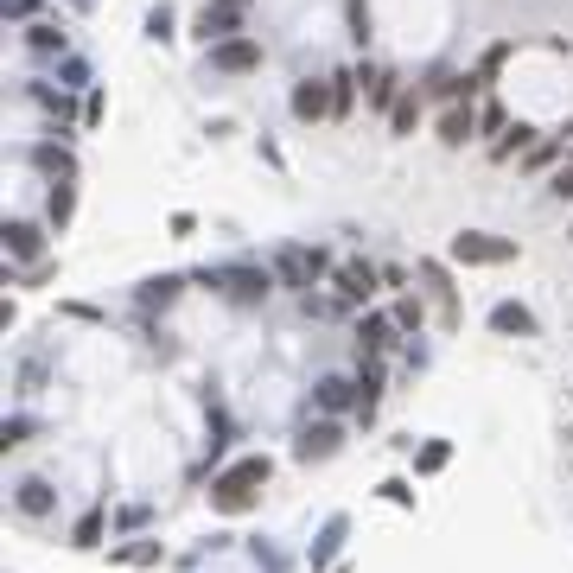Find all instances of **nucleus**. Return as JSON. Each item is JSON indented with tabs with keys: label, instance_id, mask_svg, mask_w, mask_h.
Segmentation results:
<instances>
[{
	"label": "nucleus",
	"instance_id": "obj_1",
	"mask_svg": "<svg viewBox=\"0 0 573 573\" xmlns=\"http://www.w3.org/2000/svg\"><path fill=\"white\" fill-rule=\"evenodd\" d=\"M268 472L274 465L268 459H242V465H230L217 484H211V510H223V516H242V510H255L262 503V484H268Z\"/></svg>",
	"mask_w": 573,
	"mask_h": 573
},
{
	"label": "nucleus",
	"instance_id": "obj_2",
	"mask_svg": "<svg viewBox=\"0 0 573 573\" xmlns=\"http://www.w3.org/2000/svg\"><path fill=\"white\" fill-rule=\"evenodd\" d=\"M453 255L459 268H503V262H516V236H491V230H459L453 236Z\"/></svg>",
	"mask_w": 573,
	"mask_h": 573
},
{
	"label": "nucleus",
	"instance_id": "obj_3",
	"mask_svg": "<svg viewBox=\"0 0 573 573\" xmlns=\"http://www.w3.org/2000/svg\"><path fill=\"white\" fill-rule=\"evenodd\" d=\"M262 39H249V32H236V39H223V45H204V64H211L217 77H249V71H262Z\"/></svg>",
	"mask_w": 573,
	"mask_h": 573
},
{
	"label": "nucleus",
	"instance_id": "obj_4",
	"mask_svg": "<svg viewBox=\"0 0 573 573\" xmlns=\"http://www.w3.org/2000/svg\"><path fill=\"white\" fill-rule=\"evenodd\" d=\"M242 26H249V0H204V7H198V20H191V32H198L204 45L236 39Z\"/></svg>",
	"mask_w": 573,
	"mask_h": 573
},
{
	"label": "nucleus",
	"instance_id": "obj_5",
	"mask_svg": "<svg viewBox=\"0 0 573 573\" xmlns=\"http://www.w3.org/2000/svg\"><path fill=\"white\" fill-rule=\"evenodd\" d=\"M204 287H223V293H230V300L255 306V300H268L274 274H268V268H217V274H204Z\"/></svg>",
	"mask_w": 573,
	"mask_h": 573
},
{
	"label": "nucleus",
	"instance_id": "obj_6",
	"mask_svg": "<svg viewBox=\"0 0 573 573\" xmlns=\"http://www.w3.org/2000/svg\"><path fill=\"white\" fill-rule=\"evenodd\" d=\"M325 262H332L325 249H300V242H293V249L274 255V274H281V287H300V293H306V287L325 274Z\"/></svg>",
	"mask_w": 573,
	"mask_h": 573
},
{
	"label": "nucleus",
	"instance_id": "obj_7",
	"mask_svg": "<svg viewBox=\"0 0 573 573\" xmlns=\"http://www.w3.org/2000/svg\"><path fill=\"white\" fill-rule=\"evenodd\" d=\"M433 134H440V147H446V153L472 147V141H478V102H446L440 121H433Z\"/></svg>",
	"mask_w": 573,
	"mask_h": 573
},
{
	"label": "nucleus",
	"instance_id": "obj_8",
	"mask_svg": "<svg viewBox=\"0 0 573 573\" xmlns=\"http://www.w3.org/2000/svg\"><path fill=\"white\" fill-rule=\"evenodd\" d=\"M293 115L300 121H332V77H300L293 83Z\"/></svg>",
	"mask_w": 573,
	"mask_h": 573
},
{
	"label": "nucleus",
	"instance_id": "obj_9",
	"mask_svg": "<svg viewBox=\"0 0 573 573\" xmlns=\"http://www.w3.org/2000/svg\"><path fill=\"white\" fill-rule=\"evenodd\" d=\"M357 77H363L370 109H376V115H395V102H402V77H395V71H376V64H357Z\"/></svg>",
	"mask_w": 573,
	"mask_h": 573
},
{
	"label": "nucleus",
	"instance_id": "obj_10",
	"mask_svg": "<svg viewBox=\"0 0 573 573\" xmlns=\"http://www.w3.org/2000/svg\"><path fill=\"white\" fill-rule=\"evenodd\" d=\"M0 236H7V255H13V262H45V230H39V223L13 217Z\"/></svg>",
	"mask_w": 573,
	"mask_h": 573
},
{
	"label": "nucleus",
	"instance_id": "obj_11",
	"mask_svg": "<svg viewBox=\"0 0 573 573\" xmlns=\"http://www.w3.org/2000/svg\"><path fill=\"white\" fill-rule=\"evenodd\" d=\"M376 287H382V268H370V262H344V268H338V293H344V306H363Z\"/></svg>",
	"mask_w": 573,
	"mask_h": 573
},
{
	"label": "nucleus",
	"instance_id": "obj_12",
	"mask_svg": "<svg viewBox=\"0 0 573 573\" xmlns=\"http://www.w3.org/2000/svg\"><path fill=\"white\" fill-rule=\"evenodd\" d=\"M535 141H542V134H535V128H529V121H510V128H503V134H497V141H491V147H484V153H491V160H497V166H510V160H523V153H529Z\"/></svg>",
	"mask_w": 573,
	"mask_h": 573
},
{
	"label": "nucleus",
	"instance_id": "obj_13",
	"mask_svg": "<svg viewBox=\"0 0 573 573\" xmlns=\"http://www.w3.org/2000/svg\"><path fill=\"white\" fill-rule=\"evenodd\" d=\"M491 332L497 338H535V312L523 300H503V306H491Z\"/></svg>",
	"mask_w": 573,
	"mask_h": 573
},
{
	"label": "nucleus",
	"instance_id": "obj_14",
	"mask_svg": "<svg viewBox=\"0 0 573 573\" xmlns=\"http://www.w3.org/2000/svg\"><path fill=\"white\" fill-rule=\"evenodd\" d=\"M395 332H402V325H395V312H370V319L357 325V344L376 357V351H389V344H395Z\"/></svg>",
	"mask_w": 573,
	"mask_h": 573
},
{
	"label": "nucleus",
	"instance_id": "obj_15",
	"mask_svg": "<svg viewBox=\"0 0 573 573\" xmlns=\"http://www.w3.org/2000/svg\"><path fill=\"white\" fill-rule=\"evenodd\" d=\"M293 453H300L306 465H312V459H332V453H338V427H332V421L306 427V433H300V446H293Z\"/></svg>",
	"mask_w": 573,
	"mask_h": 573
},
{
	"label": "nucleus",
	"instance_id": "obj_16",
	"mask_svg": "<svg viewBox=\"0 0 573 573\" xmlns=\"http://www.w3.org/2000/svg\"><path fill=\"white\" fill-rule=\"evenodd\" d=\"M357 90H363L357 64H351V71H332V121H351V109H357Z\"/></svg>",
	"mask_w": 573,
	"mask_h": 573
},
{
	"label": "nucleus",
	"instance_id": "obj_17",
	"mask_svg": "<svg viewBox=\"0 0 573 573\" xmlns=\"http://www.w3.org/2000/svg\"><path fill=\"white\" fill-rule=\"evenodd\" d=\"M414 128H421V90H402V102H395V115H389V134L408 141Z\"/></svg>",
	"mask_w": 573,
	"mask_h": 573
},
{
	"label": "nucleus",
	"instance_id": "obj_18",
	"mask_svg": "<svg viewBox=\"0 0 573 573\" xmlns=\"http://www.w3.org/2000/svg\"><path fill=\"white\" fill-rule=\"evenodd\" d=\"M414 274H421V281H427V293H433V300H440L446 325H453V319H459V306H453V287H446V268H440V262H421Z\"/></svg>",
	"mask_w": 573,
	"mask_h": 573
},
{
	"label": "nucleus",
	"instance_id": "obj_19",
	"mask_svg": "<svg viewBox=\"0 0 573 573\" xmlns=\"http://www.w3.org/2000/svg\"><path fill=\"white\" fill-rule=\"evenodd\" d=\"M561 153H567V141H561V134H542V141H535V147H529L516 166H523V172H548L554 160H561Z\"/></svg>",
	"mask_w": 573,
	"mask_h": 573
},
{
	"label": "nucleus",
	"instance_id": "obj_20",
	"mask_svg": "<svg viewBox=\"0 0 573 573\" xmlns=\"http://www.w3.org/2000/svg\"><path fill=\"white\" fill-rule=\"evenodd\" d=\"M32 166L58 172V179H77V160H71V147H51V141H39V147H32Z\"/></svg>",
	"mask_w": 573,
	"mask_h": 573
},
{
	"label": "nucleus",
	"instance_id": "obj_21",
	"mask_svg": "<svg viewBox=\"0 0 573 573\" xmlns=\"http://www.w3.org/2000/svg\"><path fill=\"white\" fill-rule=\"evenodd\" d=\"M71 211H77V185H71V179H58V185H51V204H45L51 230H64V223H71Z\"/></svg>",
	"mask_w": 573,
	"mask_h": 573
},
{
	"label": "nucleus",
	"instance_id": "obj_22",
	"mask_svg": "<svg viewBox=\"0 0 573 573\" xmlns=\"http://www.w3.org/2000/svg\"><path fill=\"white\" fill-rule=\"evenodd\" d=\"M20 516H51V484L45 478H26L20 484Z\"/></svg>",
	"mask_w": 573,
	"mask_h": 573
},
{
	"label": "nucleus",
	"instance_id": "obj_23",
	"mask_svg": "<svg viewBox=\"0 0 573 573\" xmlns=\"http://www.w3.org/2000/svg\"><path fill=\"white\" fill-rule=\"evenodd\" d=\"M351 402H357V382H344V376H325L319 382V408L338 414V408H351Z\"/></svg>",
	"mask_w": 573,
	"mask_h": 573
},
{
	"label": "nucleus",
	"instance_id": "obj_24",
	"mask_svg": "<svg viewBox=\"0 0 573 573\" xmlns=\"http://www.w3.org/2000/svg\"><path fill=\"white\" fill-rule=\"evenodd\" d=\"M179 287H185L179 274H160V281H147V287H141V300H147V306H172V300H179Z\"/></svg>",
	"mask_w": 573,
	"mask_h": 573
},
{
	"label": "nucleus",
	"instance_id": "obj_25",
	"mask_svg": "<svg viewBox=\"0 0 573 573\" xmlns=\"http://www.w3.org/2000/svg\"><path fill=\"white\" fill-rule=\"evenodd\" d=\"M26 45H32V51H58V58H64V32H58V26H45V20H32V26H26Z\"/></svg>",
	"mask_w": 573,
	"mask_h": 573
},
{
	"label": "nucleus",
	"instance_id": "obj_26",
	"mask_svg": "<svg viewBox=\"0 0 573 573\" xmlns=\"http://www.w3.org/2000/svg\"><path fill=\"white\" fill-rule=\"evenodd\" d=\"M421 319H427L421 293H402V300H395V325H402V332H421Z\"/></svg>",
	"mask_w": 573,
	"mask_h": 573
},
{
	"label": "nucleus",
	"instance_id": "obj_27",
	"mask_svg": "<svg viewBox=\"0 0 573 573\" xmlns=\"http://www.w3.org/2000/svg\"><path fill=\"white\" fill-rule=\"evenodd\" d=\"M510 51H516L510 39H503V45H491V51H484V64H478V71H472V77H478V90H491V77L503 71V58H510Z\"/></svg>",
	"mask_w": 573,
	"mask_h": 573
},
{
	"label": "nucleus",
	"instance_id": "obj_28",
	"mask_svg": "<svg viewBox=\"0 0 573 573\" xmlns=\"http://www.w3.org/2000/svg\"><path fill=\"white\" fill-rule=\"evenodd\" d=\"M172 26H179V13H172L166 0H160V7L147 13V39H153V45H166V39H172Z\"/></svg>",
	"mask_w": 573,
	"mask_h": 573
},
{
	"label": "nucleus",
	"instance_id": "obj_29",
	"mask_svg": "<svg viewBox=\"0 0 573 573\" xmlns=\"http://www.w3.org/2000/svg\"><path fill=\"white\" fill-rule=\"evenodd\" d=\"M503 128H510V115H503V102H484V109H478V134H491V141H497Z\"/></svg>",
	"mask_w": 573,
	"mask_h": 573
},
{
	"label": "nucleus",
	"instance_id": "obj_30",
	"mask_svg": "<svg viewBox=\"0 0 573 573\" xmlns=\"http://www.w3.org/2000/svg\"><path fill=\"white\" fill-rule=\"evenodd\" d=\"M446 459H453V446H446V440H427V446H421V459H414V465H421V472H440Z\"/></svg>",
	"mask_w": 573,
	"mask_h": 573
},
{
	"label": "nucleus",
	"instance_id": "obj_31",
	"mask_svg": "<svg viewBox=\"0 0 573 573\" xmlns=\"http://www.w3.org/2000/svg\"><path fill=\"white\" fill-rule=\"evenodd\" d=\"M548 191H554V198H561V204H573V160L561 166V172H554V179H548Z\"/></svg>",
	"mask_w": 573,
	"mask_h": 573
},
{
	"label": "nucleus",
	"instance_id": "obj_32",
	"mask_svg": "<svg viewBox=\"0 0 573 573\" xmlns=\"http://www.w3.org/2000/svg\"><path fill=\"white\" fill-rule=\"evenodd\" d=\"M351 39H357V45L370 39V7H363V0H351Z\"/></svg>",
	"mask_w": 573,
	"mask_h": 573
},
{
	"label": "nucleus",
	"instance_id": "obj_33",
	"mask_svg": "<svg viewBox=\"0 0 573 573\" xmlns=\"http://www.w3.org/2000/svg\"><path fill=\"white\" fill-rule=\"evenodd\" d=\"M96 535H102V516H83V523H77V548H96Z\"/></svg>",
	"mask_w": 573,
	"mask_h": 573
},
{
	"label": "nucleus",
	"instance_id": "obj_34",
	"mask_svg": "<svg viewBox=\"0 0 573 573\" xmlns=\"http://www.w3.org/2000/svg\"><path fill=\"white\" fill-rule=\"evenodd\" d=\"M382 497H389V503H414V491H408L402 478H389V484H382Z\"/></svg>",
	"mask_w": 573,
	"mask_h": 573
},
{
	"label": "nucleus",
	"instance_id": "obj_35",
	"mask_svg": "<svg viewBox=\"0 0 573 573\" xmlns=\"http://www.w3.org/2000/svg\"><path fill=\"white\" fill-rule=\"evenodd\" d=\"M32 7H39V0H7V13H13V20H32Z\"/></svg>",
	"mask_w": 573,
	"mask_h": 573
},
{
	"label": "nucleus",
	"instance_id": "obj_36",
	"mask_svg": "<svg viewBox=\"0 0 573 573\" xmlns=\"http://www.w3.org/2000/svg\"><path fill=\"white\" fill-rule=\"evenodd\" d=\"M554 134H561V141H573V115H567V121H561V128H554Z\"/></svg>",
	"mask_w": 573,
	"mask_h": 573
}]
</instances>
